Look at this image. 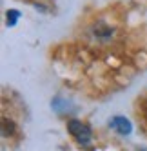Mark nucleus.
I'll use <instances>...</instances> for the list:
<instances>
[{"mask_svg": "<svg viewBox=\"0 0 147 151\" xmlns=\"http://www.w3.org/2000/svg\"><path fill=\"white\" fill-rule=\"evenodd\" d=\"M67 131L75 137L80 144H87L91 140V137H93L91 127L87 124H82L80 120H69L67 122Z\"/></svg>", "mask_w": 147, "mask_h": 151, "instance_id": "1", "label": "nucleus"}, {"mask_svg": "<svg viewBox=\"0 0 147 151\" xmlns=\"http://www.w3.org/2000/svg\"><path fill=\"white\" fill-rule=\"evenodd\" d=\"M111 127H114L120 135H129L133 131V126L125 116H114L111 120Z\"/></svg>", "mask_w": 147, "mask_h": 151, "instance_id": "2", "label": "nucleus"}, {"mask_svg": "<svg viewBox=\"0 0 147 151\" xmlns=\"http://www.w3.org/2000/svg\"><path fill=\"white\" fill-rule=\"evenodd\" d=\"M13 131H15V124L11 120H7V118H4V120H2V135L7 137V135H11Z\"/></svg>", "mask_w": 147, "mask_h": 151, "instance_id": "3", "label": "nucleus"}, {"mask_svg": "<svg viewBox=\"0 0 147 151\" xmlns=\"http://www.w3.org/2000/svg\"><path fill=\"white\" fill-rule=\"evenodd\" d=\"M18 17H20L18 11H9V13H7V24H9V26H15L16 20H18Z\"/></svg>", "mask_w": 147, "mask_h": 151, "instance_id": "4", "label": "nucleus"}]
</instances>
